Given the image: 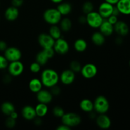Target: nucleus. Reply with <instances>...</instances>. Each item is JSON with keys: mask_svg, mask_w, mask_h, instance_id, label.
I'll return each mask as SVG.
<instances>
[{"mask_svg": "<svg viewBox=\"0 0 130 130\" xmlns=\"http://www.w3.org/2000/svg\"><path fill=\"white\" fill-rule=\"evenodd\" d=\"M86 24L90 27L97 29L99 28L104 20V18L99 14L98 11H91L86 15Z\"/></svg>", "mask_w": 130, "mask_h": 130, "instance_id": "39448f33", "label": "nucleus"}, {"mask_svg": "<svg viewBox=\"0 0 130 130\" xmlns=\"http://www.w3.org/2000/svg\"><path fill=\"white\" fill-rule=\"evenodd\" d=\"M106 19L110 23V24H112L113 25H114V24H115L118 21V17L115 16V15H111L110 17H109Z\"/></svg>", "mask_w": 130, "mask_h": 130, "instance_id": "58836bf2", "label": "nucleus"}, {"mask_svg": "<svg viewBox=\"0 0 130 130\" xmlns=\"http://www.w3.org/2000/svg\"><path fill=\"white\" fill-rule=\"evenodd\" d=\"M91 41L95 45L100 46L105 43V36L100 31L95 32L91 36Z\"/></svg>", "mask_w": 130, "mask_h": 130, "instance_id": "5701e85b", "label": "nucleus"}, {"mask_svg": "<svg viewBox=\"0 0 130 130\" xmlns=\"http://www.w3.org/2000/svg\"><path fill=\"white\" fill-rule=\"evenodd\" d=\"M61 119L62 124L71 128L77 126L81 123V116L78 114L74 112L65 113Z\"/></svg>", "mask_w": 130, "mask_h": 130, "instance_id": "7ed1b4c3", "label": "nucleus"}, {"mask_svg": "<svg viewBox=\"0 0 130 130\" xmlns=\"http://www.w3.org/2000/svg\"><path fill=\"white\" fill-rule=\"evenodd\" d=\"M9 74L13 77L20 76L24 71V66L20 60L10 62L8 66Z\"/></svg>", "mask_w": 130, "mask_h": 130, "instance_id": "0eeeda50", "label": "nucleus"}, {"mask_svg": "<svg viewBox=\"0 0 130 130\" xmlns=\"http://www.w3.org/2000/svg\"><path fill=\"white\" fill-rule=\"evenodd\" d=\"M5 125L8 128H13L16 125V119H13L11 117L8 116L5 121Z\"/></svg>", "mask_w": 130, "mask_h": 130, "instance_id": "72a5a7b5", "label": "nucleus"}, {"mask_svg": "<svg viewBox=\"0 0 130 130\" xmlns=\"http://www.w3.org/2000/svg\"><path fill=\"white\" fill-rule=\"evenodd\" d=\"M36 94V99L39 103L48 104L53 100V95L48 90L41 89Z\"/></svg>", "mask_w": 130, "mask_h": 130, "instance_id": "4468645a", "label": "nucleus"}, {"mask_svg": "<svg viewBox=\"0 0 130 130\" xmlns=\"http://www.w3.org/2000/svg\"><path fill=\"white\" fill-rule=\"evenodd\" d=\"M4 56L10 62L18 61L22 58V52L16 47H9L5 50Z\"/></svg>", "mask_w": 130, "mask_h": 130, "instance_id": "1a4fd4ad", "label": "nucleus"}, {"mask_svg": "<svg viewBox=\"0 0 130 130\" xmlns=\"http://www.w3.org/2000/svg\"><path fill=\"white\" fill-rule=\"evenodd\" d=\"M119 14H120V12H119V10L118 9V8L116 7V6H114V8H113L112 13V15H115V16L118 17Z\"/></svg>", "mask_w": 130, "mask_h": 130, "instance_id": "37998d69", "label": "nucleus"}, {"mask_svg": "<svg viewBox=\"0 0 130 130\" xmlns=\"http://www.w3.org/2000/svg\"><path fill=\"white\" fill-rule=\"evenodd\" d=\"M79 23H81V24H86V15H82V16L79 17Z\"/></svg>", "mask_w": 130, "mask_h": 130, "instance_id": "79ce46f5", "label": "nucleus"}, {"mask_svg": "<svg viewBox=\"0 0 130 130\" xmlns=\"http://www.w3.org/2000/svg\"><path fill=\"white\" fill-rule=\"evenodd\" d=\"M41 67V66L37 62H32L30 66V71L32 73H38L40 71Z\"/></svg>", "mask_w": 130, "mask_h": 130, "instance_id": "473e14b6", "label": "nucleus"}, {"mask_svg": "<svg viewBox=\"0 0 130 130\" xmlns=\"http://www.w3.org/2000/svg\"><path fill=\"white\" fill-rule=\"evenodd\" d=\"M57 10H58L62 16H67L69 14H70L72 11V5L70 3L68 2H62L58 3V5L57 8Z\"/></svg>", "mask_w": 130, "mask_h": 130, "instance_id": "aec40b11", "label": "nucleus"}, {"mask_svg": "<svg viewBox=\"0 0 130 130\" xmlns=\"http://www.w3.org/2000/svg\"><path fill=\"white\" fill-rule=\"evenodd\" d=\"M48 60H49V58L46 56L44 52H43V50L38 52L37 53L36 56V62L39 63L41 66H43L46 64L48 62Z\"/></svg>", "mask_w": 130, "mask_h": 130, "instance_id": "c85d7f7f", "label": "nucleus"}, {"mask_svg": "<svg viewBox=\"0 0 130 130\" xmlns=\"http://www.w3.org/2000/svg\"><path fill=\"white\" fill-rule=\"evenodd\" d=\"M60 76L58 72L52 69H46L41 75V81L43 86L46 88H52L58 84Z\"/></svg>", "mask_w": 130, "mask_h": 130, "instance_id": "f257e3e1", "label": "nucleus"}, {"mask_svg": "<svg viewBox=\"0 0 130 130\" xmlns=\"http://www.w3.org/2000/svg\"><path fill=\"white\" fill-rule=\"evenodd\" d=\"M71 129V128L68 127L67 126L65 125V124H62L61 125L58 126L57 128V130H69Z\"/></svg>", "mask_w": 130, "mask_h": 130, "instance_id": "a19ab883", "label": "nucleus"}, {"mask_svg": "<svg viewBox=\"0 0 130 130\" xmlns=\"http://www.w3.org/2000/svg\"><path fill=\"white\" fill-rule=\"evenodd\" d=\"M88 44L87 42L82 38H79L76 40L74 43V48L75 50L77 52H83L87 49Z\"/></svg>", "mask_w": 130, "mask_h": 130, "instance_id": "a878e982", "label": "nucleus"}, {"mask_svg": "<svg viewBox=\"0 0 130 130\" xmlns=\"http://www.w3.org/2000/svg\"><path fill=\"white\" fill-rule=\"evenodd\" d=\"M8 48L7 44L4 41H0V51L5 52V50Z\"/></svg>", "mask_w": 130, "mask_h": 130, "instance_id": "ea45409f", "label": "nucleus"}, {"mask_svg": "<svg viewBox=\"0 0 130 130\" xmlns=\"http://www.w3.org/2000/svg\"><path fill=\"white\" fill-rule=\"evenodd\" d=\"M76 78L75 72L71 69H67L63 71L60 76V80L65 85H70L73 83Z\"/></svg>", "mask_w": 130, "mask_h": 130, "instance_id": "9b49d317", "label": "nucleus"}, {"mask_svg": "<svg viewBox=\"0 0 130 130\" xmlns=\"http://www.w3.org/2000/svg\"><path fill=\"white\" fill-rule=\"evenodd\" d=\"M34 109H35L36 117H39L40 118L45 116L48 112V107L47 104H43V103H39Z\"/></svg>", "mask_w": 130, "mask_h": 130, "instance_id": "b1692460", "label": "nucleus"}, {"mask_svg": "<svg viewBox=\"0 0 130 130\" xmlns=\"http://www.w3.org/2000/svg\"><path fill=\"white\" fill-rule=\"evenodd\" d=\"M114 32L120 36H125L129 32V28L128 24L124 21L118 20L114 25Z\"/></svg>", "mask_w": 130, "mask_h": 130, "instance_id": "2eb2a0df", "label": "nucleus"}, {"mask_svg": "<svg viewBox=\"0 0 130 130\" xmlns=\"http://www.w3.org/2000/svg\"><path fill=\"white\" fill-rule=\"evenodd\" d=\"M24 0H11V5L15 7L19 8L24 4Z\"/></svg>", "mask_w": 130, "mask_h": 130, "instance_id": "4c0bfd02", "label": "nucleus"}, {"mask_svg": "<svg viewBox=\"0 0 130 130\" xmlns=\"http://www.w3.org/2000/svg\"><path fill=\"white\" fill-rule=\"evenodd\" d=\"M96 125L102 129H107L111 126L112 122L110 118L105 114H100L96 118Z\"/></svg>", "mask_w": 130, "mask_h": 130, "instance_id": "ddd939ff", "label": "nucleus"}, {"mask_svg": "<svg viewBox=\"0 0 130 130\" xmlns=\"http://www.w3.org/2000/svg\"><path fill=\"white\" fill-rule=\"evenodd\" d=\"M70 69L71 71H73L75 73H77V72H80L81 68H82V66H81V63L77 60H73L70 63L69 65Z\"/></svg>", "mask_w": 130, "mask_h": 130, "instance_id": "7c9ffc66", "label": "nucleus"}, {"mask_svg": "<svg viewBox=\"0 0 130 130\" xmlns=\"http://www.w3.org/2000/svg\"><path fill=\"white\" fill-rule=\"evenodd\" d=\"M60 28L63 32H69L72 28V21L69 18L66 17L61 19L60 22Z\"/></svg>", "mask_w": 130, "mask_h": 130, "instance_id": "bb28decb", "label": "nucleus"}, {"mask_svg": "<svg viewBox=\"0 0 130 130\" xmlns=\"http://www.w3.org/2000/svg\"><path fill=\"white\" fill-rule=\"evenodd\" d=\"M80 109L85 112L91 113L94 110L93 102L88 99H84L80 102Z\"/></svg>", "mask_w": 130, "mask_h": 130, "instance_id": "412c9836", "label": "nucleus"}, {"mask_svg": "<svg viewBox=\"0 0 130 130\" xmlns=\"http://www.w3.org/2000/svg\"><path fill=\"white\" fill-rule=\"evenodd\" d=\"M48 34L56 40L62 37V30L57 25H52L50 28Z\"/></svg>", "mask_w": 130, "mask_h": 130, "instance_id": "cd10ccee", "label": "nucleus"}, {"mask_svg": "<svg viewBox=\"0 0 130 130\" xmlns=\"http://www.w3.org/2000/svg\"><path fill=\"white\" fill-rule=\"evenodd\" d=\"M10 117H11V118H12L13 119H17L18 118V117H19V115H18L17 112L16 111H13L12 113H11V114H10V116H9Z\"/></svg>", "mask_w": 130, "mask_h": 130, "instance_id": "a18cd8bd", "label": "nucleus"}, {"mask_svg": "<svg viewBox=\"0 0 130 130\" xmlns=\"http://www.w3.org/2000/svg\"><path fill=\"white\" fill-rule=\"evenodd\" d=\"M99 30L105 37L110 36L114 32V25L110 24L106 19H104L102 23L99 27Z\"/></svg>", "mask_w": 130, "mask_h": 130, "instance_id": "dca6fc26", "label": "nucleus"}, {"mask_svg": "<svg viewBox=\"0 0 130 130\" xmlns=\"http://www.w3.org/2000/svg\"><path fill=\"white\" fill-rule=\"evenodd\" d=\"M119 0H105V2L109 3L111 4L112 5H116L117 4V3L118 2Z\"/></svg>", "mask_w": 130, "mask_h": 130, "instance_id": "49530a36", "label": "nucleus"}, {"mask_svg": "<svg viewBox=\"0 0 130 130\" xmlns=\"http://www.w3.org/2000/svg\"><path fill=\"white\" fill-rule=\"evenodd\" d=\"M50 88H51L50 92L52 93L53 96V95H55V96H58V95H60V91H61L60 88L58 86H57V85Z\"/></svg>", "mask_w": 130, "mask_h": 130, "instance_id": "e433bc0d", "label": "nucleus"}, {"mask_svg": "<svg viewBox=\"0 0 130 130\" xmlns=\"http://www.w3.org/2000/svg\"><path fill=\"white\" fill-rule=\"evenodd\" d=\"M114 5H111V4L107 3L105 1L102 3L99 6L98 9V12L99 13L100 15L105 19H107L109 17L112 13V10L114 8Z\"/></svg>", "mask_w": 130, "mask_h": 130, "instance_id": "f8f14e48", "label": "nucleus"}, {"mask_svg": "<svg viewBox=\"0 0 130 130\" xmlns=\"http://www.w3.org/2000/svg\"><path fill=\"white\" fill-rule=\"evenodd\" d=\"M21 114L23 118L27 121L34 120L36 118L35 109L30 105H25L21 110Z\"/></svg>", "mask_w": 130, "mask_h": 130, "instance_id": "f3484780", "label": "nucleus"}, {"mask_svg": "<svg viewBox=\"0 0 130 130\" xmlns=\"http://www.w3.org/2000/svg\"><path fill=\"white\" fill-rule=\"evenodd\" d=\"M43 52H44V54L46 55L47 57H48L49 59L53 58L55 55V52L53 48H46V49H43Z\"/></svg>", "mask_w": 130, "mask_h": 130, "instance_id": "f704fd0d", "label": "nucleus"}, {"mask_svg": "<svg viewBox=\"0 0 130 130\" xmlns=\"http://www.w3.org/2000/svg\"><path fill=\"white\" fill-rule=\"evenodd\" d=\"M43 83L41 79L38 78H33L29 81V88L30 91L34 93H37L43 88Z\"/></svg>", "mask_w": 130, "mask_h": 130, "instance_id": "4be33fe9", "label": "nucleus"}, {"mask_svg": "<svg viewBox=\"0 0 130 130\" xmlns=\"http://www.w3.org/2000/svg\"><path fill=\"white\" fill-rule=\"evenodd\" d=\"M55 39L48 33H41L38 38V41L43 49L53 48Z\"/></svg>", "mask_w": 130, "mask_h": 130, "instance_id": "9d476101", "label": "nucleus"}, {"mask_svg": "<svg viewBox=\"0 0 130 130\" xmlns=\"http://www.w3.org/2000/svg\"><path fill=\"white\" fill-rule=\"evenodd\" d=\"M94 5L92 2L90 1H87L83 3L82 6V11L85 15H87L89 13L93 11Z\"/></svg>", "mask_w": 130, "mask_h": 130, "instance_id": "c756f323", "label": "nucleus"}, {"mask_svg": "<svg viewBox=\"0 0 130 130\" xmlns=\"http://www.w3.org/2000/svg\"><path fill=\"white\" fill-rule=\"evenodd\" d=\"M52 113L54 115V116L57 117V118H61L66 112L64 111V109L60 106H56L52 110Z\"/></svg>", "mask_w": 130, "mask_h": 130, "instance_id": "2f4dec72", "label": "nucleus"}, {"mask_svg": "<svg viewBox=\"0 0 130 130\" xmlns=\"http://www.w3.org/2000/svg\"><path fill=\"white\" fill-rule=\"evenodd\" d=\"M116 43L118 44H120L123 43V39H122V38H121V36L117 38L116 40Z\"/></svg>", "mask_w": 130, "mask_h": 130, "instance_id": "de8ad7c7", "label": "nucleus"}, {"mask_svg": "<svg viewBox=\"0 0 130 130\" xmlns=\"http://www.w3.org/2000/svg\"><path fill=\"white\" fill-rule=\"evenodd\" d=\"M62 15L57 8L47 9L43 13V19L44 21L50 25H57L62 19Z\"/></svg>", "mask_w": 130, "mask_h": 130, "instance_id": "f03ea898", "label": "nucleus"}, {"mask_svg": "<svg viewBox=\"0 0 130 130\" xmlns=\"http://www.w3.org/2000/svg\"><path fill=\"white\" fill-rule=\"evenodd\" d=\"M1 110L3 114L9 116L15 110V105L10 102H5L1 104Z\"/></svg>", "mask_w": 130, "mask_h": 130, "instance_id": "393cba45", "label": "nucleus"}, {"mask_svg": "<svg viewBox=\"0 0 130 130\" xmlns=\"http://www.w3.org/2000/svg\"><path fill=\"white\" fill-rule=\"evenodd\" d=\"M53 48L55 52V53H58L62 55H66L69 50V45L68 42L62 37L55 41Z\"/></svg>", "mask_w": 130, "mask_h": 130, "instance_id": "423d86ee", "label": "nucleus"}, {"mask_svg": "<svg viewBox=\"0 0 130 130\" xmlns=\"http://www.w3.org/2000/svg\"><path fill=\"white\" fill-rule=\"evenodd\" d=\"M34 119H35V120H34V124H35L36 125L39 126L41 124L42 122H41V120L40 118L38 117V118H36H36H34Z\"/></svg>", "mask_w": 130, "mask_h": 130, "instance_id": "c03bdc74", "label": "nucleus"}, {"mask_svg": "<svg viewBox=\"0 0 130 130\" xmlns=\"http://www.w3.org/2000/svg\"><path fill=\"white\" fill-rule=\"evenodd\" d=\"M19 16V10L18 8L13 6L8 8L5 12V19L8 21H14L17 20Z\"/></svg>", "mask_w": 130, "mask_h": 130, "instance_id": "a211bd4d", "label": "nucleus"}, {"mask_svg": "<svg viewBox=\"0 0 130 130\" xmlns=\"http://www.w3.org/2000/svg\"><path fill=\"white\" fill-rule=\"evenodd\" d=\"M50 1H52V2L54 3L58 4V3H60L62 2V1H63V0H50Z\"/></svg>", "mask_w": 130, "mask_h": 130, "instance_id": "09e8293b", "label": "nucleus"}, {"mask_svg": "<svg viewBox=\"0 0 130 130\" xmlns=\"http://www.w3.org/2000/svg\"><path fill=\"white\" fill-rule=\"evenodd\" d=\"M120 13L130 15V0H119L116 5Z\"/></svg>", "mask_w": 130, "mask_h": 130, "instance_id": "6ab92c4d", "label": "nucleus"}, {"mask_svg": "<svg viewBox=\"0 0 130 130\" xmlns=\"http://www.w3.org/2000/svg\"><path fill=\"white\" fill-rule=\"evenodd\" d=\"M5 56L0 55V69H5L7 68L9 64Z\"/></svg>", "mask_w": 130, "mask_h": 130, "instance_id": "c9c22d12", "label": "nucleus"}, {"mask_svg": "<svg viewBox=\"0 0 130 130\" xmlns=\"http://www.w3.org/2000/svg\"><path fill=\"white\" fill-rule=\"evenodd\" d=\"M80 72L84 78L92 79L97 74L98 69L93 63H86L82 66Z\"/></svg>", "mask_w": 130, "mask_h": 130, "instance_id": "6e6552de", "label": "nucleus"}, {"mask_svg": "<svg viewBox=\"0 0 130 130\" xmlns=\"http://www.w3.org/2000/svg\"><path fill=\"white\" fill-rule=\"evenodd\" d=\"M129 67H130V60H129Z\"/></svg>", "mask_w": 130, "mask_h": 130, "instance_id": "8fccbe9b", "label": "nucleus"}, {"mask_svg": "<svg viewBox=\"0 0 130 130\" xmlns=\"http://www.w3.org/2000/svg\"><path fill=\"white\" fill-rule=\"evenodd\" d=\"M94 110L100 114H106L110 108V104L109 100L105 96L100 95L95 99L93 102Z\"/></svg>", "mask_w": 130, "mask_h": 130, "instance_id": "20e7f679", "label": "nucleus"}]
</instances>
